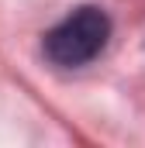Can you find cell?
Returning a JSON list of instances; mask_svg holds the SVG:
<instances>
[{"label":"cell","mask_w":145,"mask_h":148,"mask_svg":"<svg viewBox=\"0 0 145 148\" xmlns=\"http://www.w3.org/2000/svg\"><path fill=\"white\" fill-rule=\"evenodd\" d=\"M107 38H110V17L100 7L83 3L72 14H66L52 31H45L41 52L59 69H79V66H90L107 48Z\"/></svg>","instance_id":"obj_1"}]
</instances>
